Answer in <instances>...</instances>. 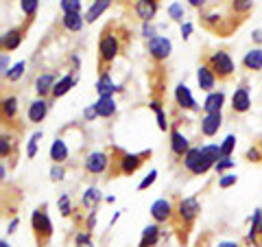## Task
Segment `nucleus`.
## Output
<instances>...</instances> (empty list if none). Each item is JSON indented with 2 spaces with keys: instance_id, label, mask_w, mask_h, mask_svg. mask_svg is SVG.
Returning <instances> with one entry per match:
<instances>
[{
  "instance_id": "nucleus-1",
  "label": "nucleus",
  "mask_w": 262,
  "mask_h": 247,
  "mask_svg": "<svg viewBox=\"0 0 262 247\" xmlns=\"http://www.w3.org/2000/svg\"><path fill=\"white\" fill-rule=\"evenodd\" d=\"M127 37H129L127 29L116 27L114 22H110L107 27L101 31V37H98V75L110 72V66H114L116 57L120 55L122 48H125Z\"/></svg>"
},
{
  "instance_id": "nucleus-2",
  "label": "nucleus",
  "mask_w": 262,
  "mask_h": 247,
  "mask_svg": "<svg viewBox=\"0 0 262 247\" xmlns=\"http://www.w3.org/2000/svg\"><path fill=\"white\" fill-rule=\"evenodd\" d=\"M112 167H110V175L118 177V175H134L142 169V164L153 155V151H140V153H129L122 151L118 147H112Z\"/></svg>"
},
{
  "instance_id": "nucleus-3",
  "label": "nucleus",
  "mask_w": 262,
  "mask_h": 247,
  "mask_svg": "<svg viewBox=\"0 0 262 247\" xmlns=\"http://www.w3.org/2000/svg\"><path fill=\"white\" fill-rule=\"evenodd\" d=\"M201 212V203L196 197H179L175 199V223H177V232L182 236V241H186L190 230L194 225L196 217Z\"/></svg>"
},
{
  "instance_id": "nucleus-4",
  "label": "nucleus",
  "mask_w": 262,
  "mask_h": 247,
  "mask_svg": "<svg viewBox=\"0 0 262 247\" xmlns=\"http://www.w3.org/2000/svg\"><path fill=\"white\" fill-rule=\"evenodd\" d=\"M46 210H48V203H42L31 215V230H33V238H35L37 247H48V243H51V238L55 234L53 221Z\"/></svg>"
},
{
  "instance_id": "nucleus-5",
  "label": "nucleus",
  "mask_w": 262,
  "mask_h": 247,
  "mask_svg": "<svg viewBox=\"0 0 262 247\" xmlns=\"http://www.w3.org/2000/svg\"><path fill=\"white\" fill-rule=\"evenodd\" d=\"M214 160L208 158L203 147H190V151L184 155L182 167L190 173V175H206L210 169H214Z\"/></svg>"
},
{
  "instance_id": "nucleus-6",
  "label": "nucleus",
  "mask_w": 262,
  "mask_h": 247,
  "mask_svg": "<svg viewBox=\"0 0 262 247\" xmlns=\"http://www.w3.org/2000/svg\"><path fill=\"white\" fill-rule=\"evenodd\" d=\"M206 61L210 68H212V72L216 75V79L219 81H229L234 77V61H232V55H229L225 48H219V51H214V53H210L206 59Z\"/></svg>"
},
{
  "instance_id": "nucleus-7",
  "label": "nucleus",
  "mask_w": 262,
  "mask_h": 247,
  "mask_svg": "<svg viewBox=\"0 0 262 247\" xmlns=\"http://www.w3.org/2000/svg\"><path fill=\"white\" fill-rule=\"evenodd\" d=\"M31 24H33V20H24L20 27H13L3 33V39H0L3 53H13L15 48H20V44L24 42V37H27V33L31 29Z\"/></svg>"
},
{
  "instance_id": "nucleus-8",
  "label": "nucleus",
  "mask_w": 262,
  "mask_h": 247,
  "mask_svg": "<svg viewBox=\"0 0 262 247\" xmlns=\"http://www.w3.org/2000/svg\"><path fill=\"white\" fill-rule=\"evenodd\" d=\"M112 167V153L107 151H90L83 160V169L90 175H103Z\"/></svg>"
},
{
  "instance_id": "nucleus-9",
  "label": "nucleus",
  "mask_w": 262,
  "mask_h": 247,
  "mask_svg": "<svg viewBox=\"0 0 262 247\" xmlns=\"http://www.w3.org/2000/svg\"><path fill=\"white\" fill-rule=\"evenodd\" d=\"M146 51H149V57H151V61H153L155 66H162L164 61L168 59L170 51H173V44H170L168 37L155 35L153 39H149V42H146Z\"/></svg>"
},
{
  "instance_id": "nucleus-10",
  "label": "nucleus",
  "mask_w": 262,
  "mask_h": 247,
  "mask_svg": "<svg viewBox=\"0 0 262 247\" xmlns=\"http://www.w3.org/2000/svg\"><path fill=\"white\" fill-rule=\"evenodd\" d=\"M151 217L155 223H170V221L175 219V201L173 199H166V197H162V199L153 201L151 205Z\"/></svg>"
},
{
  "instance_id": "nucleus-11",
  "label": "nucleus",
  "mask_w": 262,
  "mask_h": 247,
  "mask_svg": "<svg viewBox=\"0 0 262 247\" xmlns=\"http://www.w3.org/2000/svg\"><path fill=\"white\" fill-rule=\"evenodd\" d=\"M251 108V94H249V86L247 81H243V84L234 90L232 94V112L234 114H247Z\"/></svg>"
},
{
  "instance_id": "nucleus-12",
  "label": "nucleus",
  "mask_w": 262,
  "mask_h": 247,
  "mask_svg": "<svg viewBox=\"0 0 262 247\" xmlns=\"http://www.w3.org/2000/svg\"><path fill=\"white\" fill-rule=\"evenodd\" d=\"M158 9H160V0H134V13L142 24L153 22V18L158 15Z\"/></svg>"
},
{
  "instance_id": "nucleus-13",
  "label": "nucleus",
  "mask_w": 262,
  "mask_h": 247,
  "mask_svg": "<svg viewBox=\"0 0 262 247\" xmlns=\"http://www.w3.org/2000/svg\"><path fill=\"white\" fill-rule=\"evenodd\" d=\"M168 131H170V151H173V155L177 160H184V155L190 151V142H188V138L177 129L175 122L170 125Z\"/></svg>"
},
{
  "instance_id": "nucleus-14",
  "label": "nucleus",
  "mask_w": 262,
  "mask_h": 247,
  "mask_svg": "<svg viewBox=\"0 0 262 247\" xmlns=\"http://www.w3.org/2000/svg\"><path fill=\"white\" fill-rule=\"evenodd\" d=\"M51 103L53 101H48V98H35V101H31V105L27 108L29 122H33V125L44 122V118L48 116V110H51Z\"/></svg>"
},
{
  "instance_id": "nucleus-15",
  "label": "nucleus",
  "mask_w": 262,
  "mask_h": 247,
  "mask_svg": "<svg viewBox=\"0 0 262 247\" xmlns=\"http://www.w3.org/2000/svg\"><path fill=\"white\" fill-rule=\"evenodd\" d=\"M175 103H177V108L184 110V112H196L199 110V105H196V101L192 98L190 88H188L186 84H179L175 88Z\"/></svg>"
},
{
  "instance_id": "nucleus-16",
  "label": "nucleus",
  "mask_w": 262,
  "mask_h": 247,
  "mask_svg": "<svg viewBox=\"0 0 262 247\" xmlns=\"http://www.w3.org/2000/svg\"><path fill=\"white\" fill-rule=\"evenodd\" d=\"M77 81H79V72H68V75H63V77H59L57 79V84H55V88H53V94H51V101H57V98H61V96H66L70 92L72 88L77 86Z\"/></svg>"
},
{
  "instance_id": "nucleus-17",
  "label": "nucleus",
  "mask_w": 262,
  "mask_h": 247,
  "mask_svg": "<svg viewBox=\"0 0 262 247\" xmlns=\"http://www.w3.org/2000/svg\"><path fill=\"white\" fill-rule=\"evenodd\" d=\"M223 127V114L221 112H214V114H203L201 116V136L206 138H212L219 134V129Z\"/></svg>"
},
{
  "instance_id": "nucleus-18",
  "label": "nucleus",
  "mask_w": 262,
  "mask_h": 247,
  "mask_svg": "<svg viewBox=\"0 0 262 247\" xmlns=\"http://www.w3.org/2000/svg\"><path fill=\"white\" fill-rule=\"evenodd\" d=\"M216 75L212 72V68L210 66L203 61L201 66H199V70H196V84H199V88L203 90V92H214V86H216Z\"/></svg>"
},
{
  "instance_id": "nucleus-19",
  "label": "nucleus",
  "mask_w": 262,
  "mask_h": 247,
  "mask_svg": "<svg viewBox=\"0 0 262 247\" xmlns=\"http://www.w3.org/2000/svg\"><path fill=\"white\" fill-rule=\"evenodd\" d=\"M55 84H57V75H55V72H42V75L35 79V94H37V98L51 96Z\"/></svg>"
},
{
  "instance_id": "nucleus-20",
  "label": "nucleus",
  "mask_w": 262,
  "mask_h": 247,
  "mask_svg": "<svg viewBox=\"0 0 262 247\" xmlns=\"http://www.w3.org/2000/svg\"><path fill=\"white\" fill-rule=\"evenodd\" d=\"M0 114H3V122L5 125H15L18 120V98L15 96H5L0 103Z\"/></svg>"
},
{
  "instance_id": "nucleus-21",
  "label": "nucleus",
  "mask_w": 262,
  "mask_h": 247,
  "mask_svg": "<svg viewBox=\"0 0 262 247\" xmlns=\"http://www.w3.org/2000/svg\"><path fill=\"white\" fill-rule=\"evenodd\" d=\"M225 105V92L223 90H214L206 96L203 101V114H214V112H221Z\"/></svg>"
},
{
  "instance_id": "nucleus-22",
  "label": "nucleus",
  "mask_w": 262,
  "mask_h": 247,
  "mask_svg": "<svg viewBox=\"0 0 262 247\" xmlns=\"http://www.w3.org/2000/svg\"><path fill=\"white\" fill-rule=\"evenodd\" d=\"M68 158H70L68 142H66L63 138H55L53 145H51V160H53V164H63Z\"/></svg>"
},
{
  "instance_id": "nucleus-23",
  "label": "nucleus",
  "mask_w": 262,
  "mask_h": 247,
  "mask_svg": "<svg viewBox=\"0 0 262 247\" xmlns=\"http://www.w3.org/2000/svg\"><path fill=\"white\" fill-rule=\"evenodd\" d=\"M118 86L114 84V79L110 72H105V75H98V81H96V92L98 96H114V92H118Z\"/></svg>"
},
{
  "instance_id": "nucleus-24",
  "label": "nucleus",
  "mask_w": 262,
  "mask_h": 247,
  "mask_svg": "<svg viewBox=\"0 0 262 247\" xmlns=\"http://www.w3.org/2000/svg\"><path fill=\"white\" fill-rule=\"evenodd\" d=\"M243 68L249 72L262 70V48H251V51L243 57Z\"/></svg>"
},
{
  "instance_id": "nucleus-25",
  "label": "nucleus",
  "mask_w": 262,
  "mask_h": 247,
  "mask_svg": "<svg viewBox=\"0 0 262 247\" xmlns=\"http://www.w3.org/2000/svg\"><path fill=\"white\" fill-rule=\"evenodd\" d=\"M96 105V112H98V118H112L116 114V101L114 96H98Z\"/></svg>"
},
{
  "instance_id": "nucleus-26",
  "label": "nucleus",
  "mask_w": 262,
  "mask_h": 247,
  "mask_svg": "<svg viewBox=\"0 0 262 247\" xmlns=\"http://www.w3.org/2000/svg\"><path fill=\"white\" fill-rule=\"evenodd\" d=\"M83 24H85V15H81V13H63L61 15V27L70 33H79L83 29Z\"/></svg>"
},
{
  "instance_id": "nucleus-27",
  "label": "nucleus",
  "mask_w": 262,
  "mask_h": 247,
  "mask_svg": "<svg viewBox=\"0 0 262 247\" xmlns=\"http://www.w3.org/2000/svg\"><path fill=\"white\" fill-rule=\"evenodd\" d=\"M112 3H114V0H94L92 7H90V9L85 11V22H88V24L96 22L105 11L110 9V5H112Z\"/></svg>"
},
{
  "instance_id": "nucleus-28",
  "label": "nucleus",
  "mask_w": 262,
  "mask_h": 247,
  "mask_svg": "<svg viewBox=\"0 0 262 247\" xmlns=\"http://www.w3.org/2000/svg\"><path fill=\"white\" fill-rule=\"evenodd\" d=\"M103 197H101V191H98L96 186H90L88 191L83 193V199H81V205H83L85 210H98V205H101Z\"/></svg>"
},
{
  "instance_id": "nucleus-29",
  "label": "nucleus",
  "mask_w": 262,
  "mask_h": 247,
  "mask_svg": "<svg viewBox=\"0 0 262 247\" xmlns=\"http://www.w3.org/2000/svg\"><path fill=\"white\" fill-rule=\"evenodd\" d=\"M15 147H18V142H15L13 134L9 131V134H3V138H0V155H3V160H11L15 155Z\"/></svg>"
},
{
  "instance_id": "nucleus-30",
  "label": "nucleus",
  "mask_w": 262,
  "mask_h": 247,
  "mask_svg": "<svg viewBox=\"0 0 262 247\" xmlns=\"http://www.w3.org/2000/svg\"><path fill=\"white\" fill-rule=\"evenodd\" d=\"M258 236H262V210H256L251 217V228L247 234V243H253V247H258Z\"/></svg>"
},
{
  "instance_id": "nucleus-31",
  "label": "nucleus",
  "mask_w": 262,
  "mask_h": 247,
  "mask_svg": "<svg viewBox=\"0 0 262 247\" xmlns=\"http://www.w3.org/2000/svg\"><path fill=\"white\" fill-rule=\"evenodd\" d=\"M251 9H253V0H232V13L238 20V24L251 13Z\"/></svg>"
},
{
  "instance_id": "nucleus-32",
  "label": "nucleus",
  "mask_w": 262,
  "mask_h": 247,
  "mask_svg": "<svg viewBox=\"0 0 262 247\" xmlns=\"http://www.w3.org/2000/svg\"><path fill=\"white\" fill-rule=\"evenodd\" d=\"M160 234H162V230H160V223H151V225H146L142 230V238H140V243L144 245H149V247H155L160 241Z\"/></svg>"
},
{
  "instance_id": "nucleus-33",
  "label": "nucleus",
  "mask_w": 262,
  "mask_h": 247,
  "mask_svg": "<svg viewBox=\"0 0 262 247\" xmlns=\"http://www.w3.org/2000/svg\"><path fill=\"white\" fill-rule=\"evenodd\" d=\"M20 9L27 15V20H35L37 9H39V0H20Z\"/></svg>"
},
{
  "instance_id": "nucleus-34",
  "label": "nucleus",
  "mask_w": 262,
  "mask_h": 247,
  "mask_svg": "<svg viewBox=\"0 0 262 247\" xmlns=\"http://www.w3.org/2000/svg\"><path fill=\"white\" fill-rule=\"evenodd\" d=\"M57 208H59V215L61 217H72V212H75V208H72V201H70V195H61L59 201H57Z\"/></svg>"
},
{
  "instance_id": "nucleus-35",
  "label": "nucleus",
  "mask_w": 262,
  "mask_h": 247,
  "mask_svg": "<svg viewBox=\"0 0 262 247\" xmlns=\"http://www.w3.org/2000/svg\"><path fill=\"white\" fill-rule=\"evenodd\" d=\"M42 136H44L42 131H35V134L29 138V142H27V158H29V160H33V158L37 155V142L42 140Z\"/></svg>"
},
{
  "instance_id": "nucleus-36",
  "label": "nucleus",
  "mask_w": 262,
  "mask_h": 247,
  "mask_svg": "<svg viewBox=\"0 0 262 247\" xmlns=\"http://www.w3.org/2000/svg\"><path fill=\"white\" fill-rule=\"evenodd\" d=\"M245 160H247V162L262 164V142H256L253 147H249L247 153H245Z\"/></svg>"
},
{
  "instance_id": "nucleus-37",
  "label": "nucleus",
  "mask_w": 262,
  "mask_h": 247,
  "mask_svg": "<svg viewBox=\"0 0 262 247\" xmlns=\"http://www.w3.org/2000/svg\"><path fill=\"white\" fill-rule=\"evenodd\" d=\"M24 70H27V61H18V64H15L13 68L5 75V79H7V81H18V79H22Z\"/></svg>"
},
{
  "instance_id": "nucleus-38",
  "label": "nucleus",
  "mask_w": 262,
  "mask_h": 247,
  "mask_svg": "<svg viewBox=\"0 0 262 247\" xmlns=\"http://www.w3.org/2000/svg\"><path fill=\"white\" fill-rule=\"evenodd\" d=\"M75 247H94V243H92V232H88V230H83V232H77V236H75Z\"/></svg>"
},
{
  "instance_id": "nucleus-39",
  "label": "nucleus",
  "mask_w": 262,
  "mask_h": 247,
  "mask_svg": "<svg viewBox=\"0 0 262 247\" xmlns=\"http://www.w3.org/2000/svg\"><path fill=\"white\" fill-rule=\"evenodd\" d=\"M63 13H81V0H59Z\"/></svg>"
},
{
  "instance_id": "nucleus-40",
  "label": "nucleus",
  "mask_w": 262,
  "mask_h": 247,
  "mask_svg": "<svg viewBox=\"0 0 262 247\" xmlns=\"http://www.w3.org/2000/svg\"><path fill=\"white\" fill-rule=\"evenodd\" d=\"M234 149H236V136L229 134V136L223 140V145H221V155H223V158H229Z\"/></svg>"
},
{
  "instance_id": "nucleus-41",
  "label": "nucleus",
  "mask_w": 262,
  "mask_h": 247,
  "mask_svg": "<svg viewBox=\"0 0 262 247\" xmlns=\"http://www.w3.org/2000/svg\"><path fill=\"white\" fill-rule=\"evenodd\" d=\"M234 158H232V155H229V158H221L216 164H214V171L219 173V175H225V173L229 171V169H232L234 167Z\"/></svg>"
},
{
  "instance_id": "nucleus-42",
  "label": "nucleus",
  "mask_w": 262,
  "mask_h": 247,
  "mask_svg": "<svg viewBox=\"0 0 262 247\" xmlns=\"http://www.w3.org/2000/svg\"><path fill=\"white\" fill-rule=\"evenodd\" d=\"M168 18L170 20H177V22H184V7L179 3H173L168 7Z\"/></svg>"
},
{
  "instance_id": "nucleus-43",
  "label": "nucleus",
  "mask_w": 262,
  "mask_h": 247,
  "mask_svg": "<svg viewBox=\"0 0 262 247\" xmlns=\"http://www.w3.org/2000/svg\"><path fill=\"white\" fill-rule=\"evenodd\" d=\"M51 179L53 182H63L66 179V167L63 164H53L51 167Z\"/></svg>"
},
{
  "instance_id": "nucleus-44",
  "label": "nucleus",
  "mask_w": 262,
  "mask_h": 247,
  "mask_svg": "<svg viewBox=\"0 0 262 247\" xmlns=\"http://www.w3.org/2000/svg\"><path fill=\"white\" fill-rule=\"evenodd\" d=\"M236 182H238V177H236L234 173H225V175L219 177V188H229V186H234Z\"/></svg>"
},
{
  "instance_id": "nucleus-45",
  "label": "nucleus",
  "mask_w": 262,
  "mask_h": 247,
  "mask_svg": "<svg viewBox=\"0 0 262 247\" xmlns=\"http://www.w3.org/2000/svg\"><path fill=\"white\" fill-rule=\"evenodd\" d=\"M155 179H158V171H151L149 175H146V177L142 179V182L138 184V191H140V193H142V191H146L149 186H153V184H155Z\"/></svg>"
},
{
  "instance_id": "nucleus-46",
  "label": "nucleus",
  "mask_w": 262,
  "mask_h": 247,
  "mask_svg": "<svg viewBox=\"0 0 262 247\" xmlns=\"http://www.w3.org/2000/svg\"><path fill=\"white\" fill-rule=\"evenodd\" d=\"M158 33H155V27H153V22H144L142 24V37H146V42L149 39H153Z\"/></svg>"
},
{
  "instance_id": "nucleus-47",
  "label": "nucleus",
  "mask_w": 262,
  "mask_h": 247,
  "mask_svg": "<svg viewBox=\"0 0 262 247\" xmlns=\"http://www.w3.org/2000/svg\"><path fill=\"white\" fill-rule=\"evenodd\" d=\"M96 219H98V210H90L88 212V219H85V230H88V232H92V230H94Z\"/></svg>"
},
{
  "instance_id": "nucleus-48",
  "label": "nucleus",
  "mask_w": 262,
  "mask_h": 247,
  "mask_svg": "<svg viewBox=\"0 0 262 247\" xmlns=\"http://www.w3.org/2000/svg\"><path fill=\"white\" fill-rule=\"evenodd\" d=\"M83 118L90 122V120H96L98 118V112H96V105H88L83 110Z\"/></svg>"
},
{
  "instance_id": "nucleus-49",
  "label": "nucleus",
  "mask_w": 262,
  "mask_h": 247,
  "mask_svg": "<svg viewBox=\"0 0 262 247\" xmlns=\"http://www.w3.org/2000/svg\"><path fill=\"white\" fill-rule=\"evenodd\" d=\"M192 29H194L192 22H184V24H182V37H184V39L190 37V35H192Z\"/></svg>"
},
{
  "instance_id": "nucleus-50",
  "label": "nucleus",
  "mask_w": 262,
  "mask_h": 247,
  "mask_svg": "<svg viewBox=\"0 0 262 247\" xmlns=\"http://www.w3.org/2000/svg\"><path fill=\"white\" fill-rule=\"evenodd\" d=\"M11 68H9V53H3V77L9 72Z\"/></svg>"
},
{
  "instance_id": "nucleus-51",
  "label": "nucleus",
  "mask_w": 262,
  "mask_h": 247,
  "mask_svg": "<svg viewBox=\"0 0 262 247\" xmlns=\"http://www.w3.org/2000/svg\"><path fill=\"white\" fill-rule=\"evenodd\" d=\"M18 223H20V219H18V217H13V219H11V223L7 225V232L13 234V232H15V228H18Z\"/></svg>"
},
{
  "instance_id": "nucleus-52",
  "label": "nucleus",
  "mask_w": 262,
  "mask_h": 247,
  "mask_svg": "<svg viewBox=\"0 0 262 247\" xmlns=\"http://www.w3.org/2000/svg\"><path fill=\"white\" fill-rule=\"evenodd\" d=\"M188 3H190V5L194 7V9H203V7H206V3H208V0H188Z\"/></svg>"
},
{
  "instance_id": "nucleus-53",
  "label": "nucleus",
  "mask_w": 262,
  "mask_h": 247,
  "mask_svg": "<svg viewBox=\"0 0 262 247\" xmlns=\"http://www.w3.org/2000/svg\"><path fill=\"white\" fill-rule=\"evenodd\" d=\"M216 247H241L238 243H234V241H223V243H219Z\"/></svg>"
},
{
  "instance_id": "nucleus-54",
  "label": "nucleus",
  "mask_w": 262,
  "mask_h": 247,
  "mask_svg": "<svg viewBox=\"0 0 262 247\" xmlns=\"http://www.w3.org/2000/svg\"><path fill=\"white\" fill-rule=\"evenodd\" d=\"M253 42H262V31H253Z\"/></svg>"
},
{
  "instance_id": "nucleus-55",
  "label": "nucleus",
  "mask_w": 262,
  "mask_h": 247,
  "mask_svg": "<svg viewBox=\"0 0 262 247\" xmlns=\"http://www.w3.org/2000/svg\"><path fill=\"white\" fill-rule=\"evenodd\" d=\"M0 247H11V245H9V243H7V241H5V238H3V241H0Z\"/></svg>"
},
{
  "instance_id": "nucleus-56",
  "label": "nucleus",
  "mask_w": 262,
  "mask_h": 247,
  "mask_svg": "<svg viewBox=\"0 0 262 247\" xmlns=\"http://www.w3.org/2000/svg\"><path fill=\"white\" fill-rule=\"evenodd\" d=\"M138 247H149V245H144V243H140V245H138Z\"/></svg>"
},
{
  "instance_id": "nucleus-57",
  "label": "nucleus",
  "mask_w": 262,
  "mask_h": 247,
  "mask_svg": "<svg viewBox=\"0 0 262 247\" xmlns=\"http://www.w3.org/2000/svg\"><path fill=\"white\" fill-rule=\"evenodd\" d=\"M199 247H206V245H201V243H199Z\"/></svg>"
}]
</instances>
